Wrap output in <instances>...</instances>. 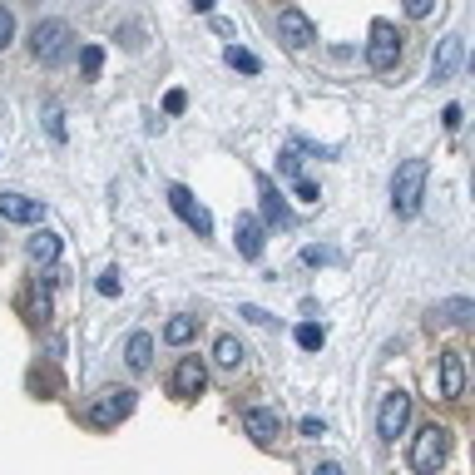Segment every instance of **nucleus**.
Instances as JSON below:
<instances>
[{
	"instance_id": "nucleus-1",
	"label": "nucleus",
	"mask_w": 475,
	"mask_h": 475,
	"mask_svg": "<svg viewBox=\"0 0 475 475\" xmlns=\"http://www.w3.org/2000/svg\"><path fill=\"white\" fill-rule=\"evenodd\" d=\"M421 198H426V158L396 164V174H391V213L396 218H416V213H421Z\"/></svg>"
},
{
	"instance_id": "nucleus-2",
	"label": "nucleus",
	"mask_w": 475,
	"mask_h": 475,
	"mask_svg": "<svg viewBox=\"0 0 475 475\" xmlns=\"http://www.w3.org/2000/svg\"><path fill=\"white\" fill-rule=\"evenodd\" d=\"M75 50V30L65 25V20H40L35 30H30V55H35L40 65H65Z\"/></svg>"
},
{
	"instance_id": "nucleus-3",
	"label": "nucleus",
	"mask_w": 475,
	"mask_h": 475,
	"mask_svg": "<svg viewBox=\"0 0 475 475\" xmlns=\"http://www.w3.org/2000/svg\"><path fill=\"white\" fill-rule=\"evenodd\" d=\"M446 456H450V431L446 426H421L411 440V470L416 475H436L440 466H446Z\"/></svg>"
},
{
	"instance_id": "nucleus-4",
	"label": "nucleus",
	"mask_w": 475,
	"mask_h": 475,
	"mask_svg": "<svg viewBox=\"0 0 475 475\" xmlns=\"http://www.w3.org/2000/svg\"><path fill=\"white\" fill-rule=\"evenodd\" d=\"M367 65L377 75H391L396 65H401V30L391 25V20H377L371 25V40H367Z\"/></svg>"
},
{
	"instance_id": "nucleus-5",
	"label": "nucleus",
	"mask_w": 475,
	"mask_h": 475,
	"mask_svg": "<svg viewBox=\"0 0 475 475\" xmlns=\"http://www.w3.org/2000/svg\"><path fill=\"white\" fill-rule=\"evenodd\" d=\"M134 411V391L129 387H105L95 396V401H89V426H99V431H109V426H119L124 416Z\"/></svg>"
},
{
	"instance_id": "nucleus-6",
	"label": "nucleus",
	"mask_w": 475,
	"mask_h": 475,
	"mask_svg": "<svg viewBox=\"0 0 475 475\" xmlns=\"http://www.w3.org/2000/svg\"><path fill=\"white\" fill-rule=\"evenodd\" d=\"M406 426H411V396H406L401 387L396 391H387L381 396V411H377V436L381 440H396L406 431Z\"/></svg>"
},
{
	"instance_id": "nucleus-7",
	"label": "nucleus",
	"mask_w": 475,
	"mask_h": 475,
	"mask_svg": "<svg viewBox=\"0 0 475 475\" xmlns=\"http://www.w3.org/2000/svg\"><path fill=\"white\" fill-rule=\"evenodd\" d=\"M168 208H174L178 218H184L198 238H213V218H208V208H203V203H198L194 194H188L184 184H174V188H168Z\"/></svg>"
},
{
	"instance_id": "nucleus-8",
	"label": "nucleus",
	"mask_w": 475,
	"mask_h": 475,
	"mask_svg": "<svg viewBox=\"0 0 475 475\" xmlns=\"http://www.w3.org/2000/svg\"><path fill=\"white\" fill-rule=\"evenodd\" d=\"M278 35H282V45H288V50H308V45L317 40V25L302 15L298 5H282V10H278Z\"/></svg>"
},
{
	"instance_id": "nucleus-9",
	"label": "nucleus",
	"mask_w": 475,
	"mask_h": 475,
	"mask_svg": "<svg viewBox=\"0 0 475 475\" xmlns=\"http://www.w3.org/2000/svg\"><path fill=\"white\" fill-rule=\"evenodd\" d=\"M203 387H208V367H203V357H178L174 396H178V401H194V396H203Z\"/></svg>"
},
{
	"instance_id": "nucleus-10",
	"label": "nucleus",
	"mask_w": 475,
	"mask_h": 475,
	"mask_svg": "<svg viewBox=\"0 0 475 475\" xmlns=\"http://www.w3.org/2000/svg\"><path fill=\"white\" fill-rule=\"evenodd\" d=\"M243 431L258 440V446H273V440L282 436V416L273 411V406H248L243 411Z\"/></svg>"
},
{
	"instance_id": "nucleus-11",
	"label": "nucleus",
	"mask_w": 475,
	"mask_h": 475,
	"mask_svg": "<svg viewBox=\"0 0 475 475\" xmlns=\"http://www.w3.org/2000/svg\"><path fill=\"white\" fill-rule=\"evenodd\" d=\"M440 396L446 401H460L466 396V352H440Z\"/></svg>"
},
{
	"instance_id": "nucleus-12",
	"label": "nucleus",
	"mask_w": 475,
	"mask_h": 475,
	"mask_svg": "<svg viewBox=\"0 0 475 475\" xmlns=\"http://www.w3.org/2000/svg\"><path fill=\"white\" fill-rule=\"evenodd\" d=\"M258 203H263V228H288L292 223V213H288V203H282V188H273V178H258Z\"/></svg>"
},
{
	"instance_id": "nucleus-13",
	"label": "nucleus",
	"mask_w": 475,
	"mask_h": 475,
	"mask_svg": "<svg viewBox=\"0 0 475 475\" xmlns=\"http://www.w3.org/2000/svg\"><path fill=\"white\" fill-rule=\"evenodd\" d=\"M0 218L5 223H40L45 218V203L25 198V194H0Z\"/></svg>"
},
{
	"instance_id": "nucleus-14",
	"label": "nucleus",
	"mask_w": 475,
	"mask_h": 475,
	"mask_svg": "<svg viewBox=\"0 0 475 475\" xmlns=\"http://www.w3.org/2000/svg\"><path fill=\"white\" fill-rule=\"evenodd\" d=\"M460 60H466V40L446 35V40H440V50H436V60H431V79H450L460 70Z\"/></svg>"
},
{
	"instance_id": "nucleus-15",
	"label": "nucleus",
	"mask_w": 475,
	"mask_h": 475,
	"mask_svg": "<svg viewBox=\"0 0 475 475\" xmlns=\"http://www.w3.org/2000/svg\"><path fill=\"white\" fill-rule=\"evenodd\" d=\"M238 253H243V258H263V223H258L253 213L238 218Z\"/></svg>"
},
{
	"instance_id": "nucleus-16",
	"label": "nucleus",
	"mask_w": 475,
	"mask_h": 475,
	"mask_svg": "<svg viewBox=\"0 0 475 475\" xmlns=\"http://www.w3.org/2000/svg\"><path fill=\"white\" fill-rule=\"evenodd\" d=\"M243 342H238V337L233 332H223L218 337V342H213V367H218V371H238V367H243Z\"/></svg>"
},
{
	"instance_id": "nucleus-17",
	"label": "nucleus",
	"mask_w": 475,
	"mask_h": 475,
	"mask_svg": "<svg viewBox=\"0 0 475 475\" xmlns=\"http://www.w3.org/2000/svg\"><path fill=\"white\" fill-rule=\"evenodd\" d=\"M470 312H475V302H470V298H450V302H440V308H431V327H436V322H446V327H466V322H470Z\"/></svg>"
},
{
	"instance_id": "nucleus-18",
	"label": "nucleus",
	"mask_w": 475,
	"mask_h": 475,
	"mask_svg": "<svg viewBox=\"0 0 475 475\" xmlns=\"http://www.w3.org/2000/svg\"><path fill=\"white\" fill-rule=\"evenodd\" d=\"M25 253H30V263H35V268H50L55 258H60V233H45V228H40V233L25 243Z\"/></svg>"
},
{
	"instance_id": "nucleus-19",
	"label": "nucleus",
	"mask_w": 475,
	"mask_h": 475,
	"mask_svg": "<svg viewBox=\"0 0 475 475\" xmlns=\"http://www.w3.org/2000/svg\"><path fill=\"white\" fill-rule=\"evenodd\" d=\"M124 361H129V371H149V361H154V337H149V332H134L129 347H124Z\"/></svg>"
},
{
	"instance_id": "nucleus-20",
	"label": "nucleus",
	"mask_w": 475,
	"mask_h": 475,
	"mask_svg": "<svg viewBox=\"0 0 475 475\" xmlns=\"http://www.w3.org/2000/svg\"><path fill=\"white\" fill-rule=\"evenodd\" d=\"M194 332H198L194 317H168V322H164V342L168 347H188V342H194Z\"/></svg>"
},
{
	"instance_id": "nucleus-21",
	"label": "nucleus",
	"mask_w": 475,
	"mask_h": 475,
	"mask_svg": "<svg viewBox=\"0 0 475 475\" xmlns=\"http://www.w3.org/2000/svg\"><path fill=\"white\" fill-rule=\"evenodd\" d=\"M223 60H228L233 70H243V75H258V70H263V65H258V55H253V50H238V45H228V50H223Z\"/></svg>"
},
{
	"instance_id": "nucleus-22",
	"label": "nucleus",
	"mask_w": 475,
	"mask_h": 475,
	"mask_svg": "<svg viewBox=\"0 0 475 475\" xmlns=\"http://www.w3.org/2000/svg\"><path fill=\"white\" fill-rule=\"evenodd\" d=\"M322 342H327V332H322L317 322H302V327H298V347H302V352H317Z\"/></svg>"
},
{
	"instance_id": "nucleus-23",
	"label": "nucleus",
	"mask_w": 475,
	"mask_h": 475,
	"mask_svg": "<svg viewBox=\"0 0 475 475\" xmlns=\"http://www.w3.org/2000/svg\"><path fill=\"white\" fill-rule=\"evenodd\" d=\"M99 65H105V50H99V45H85V50H79V70L95 79V75H99Z\"/></svg>"
},
{
	"instance_id": "nucleus-24",
	"label": "nucleus",
	"mask_w": 475,
	"mask_h": 475,
	"mask_svg": "<svg viewBox=\"0 0 475 475\" xmlns=\"http://www.w3.org/2000/svg\"><path fill=\"white\" fill-rule=\"evenodd\" d=\"M99 298H119V288H124V278H119V268H105V273H99Z\"/></svg>"
},
{
	"instance_id": "nucleus-25",
	"label": "nucleus",
	"mask_w": 475,
	"mask_h": 475,
	"mask_svg": "<svg viewBox=\"0 0 475 475\" xmlns=\"http://www.w3.org/2000/svg\"><path fill=\"white\" fill-rule=\"evenodd\" d=\"M278 174H282V178H302V158H298V149H282V154H278Z\"/></svg>"
},
{
	"instance_id": "nucleus-26",
	"label": "nucleus",
	"mask_w": 475,
	"mask_h": 475,
	"mask_svg": "<svg viewBox=\"0 0 475 475\" xmlns=\"http://www.w3.org/2000/svg\"><path fill=\"white\" fill-rule=\"evenodd\" d=\"M10 40H15V15H10L5 5H0V50H5Z\"/></svg>"
},
{
	"instance_id": "nucleus-27",
	"label": "nucleus",
	"mask_w": 475,
	"mask_h": 475,
	"mask_svg": "<svg viewBox=\"0 0 475 475\" xmlns=\"http://www.w3.org/2000/svg\"><path fill=\"white\" fill-rule=\"evenodd\" d=\"M292 188H298V198H302V203H317V198H322V188H317L312 178H292Z\"/></svg>"
},
{
	"instance_id": "nucleus-28",
	"label": "nucleus",
	"mask_w": 475,
	"mask_h": 475,
	"mask_svg": "<svg viewBox=\"0 0 475 475\" xmlns=\"http://www.w3.org/2000/svg\"><path fill=\"white\" fill-rule=\"evenodd\" d=\"M184 105H188L184 89H168V95H164V115H184Z\"/></svg>"
},
{
	"instance_id": "nucleus-29",
	"label": "nucleus",
	"mask_w": 475,
	"mask_h": 475,
	"mask_svg": "<svg viewBox=\"0 0 475 475\" xmlns=\"http://www.w3.org/2000/svg\"><path fill=\"white\" fill-rule=\"evenodd\" d=\"M302 263H308V268H322V263H332V248H302Z\"/></svg>"
},
{
	"instance_id": "nucleus-30",
	"label": "nucleus",
	"mask_w": 475,
	"mask_h": 475,
	"mask_svg": "<svg viewBox=\"0 0 475 475\" xmlns=\"http://www.w3.org/2000/svg\"><path fill=\"white\" fill-rule=\"evenodd\" d=\"M460 119H466V109H460V105H446V115H440V124H446V129H460Z\"/></svg>"
},
{
	"instance_id": "nucleus-31",
	"label": "nucleus",
	"mask_w": 475,
	"mask_h": 475,
	"mask_svg": "<svg viewBox=\"0 0 475 475\" xmlns=\"http://www.w3.org/2000/svg\"><path fill=\"white\" fill-rule=\"evenodd\" d=\"M406 15H411V20H421V15H431V0H411V5H406Z\"/></svg>"
},
{
	"instance_id": "nucleus-32",
	"label": "nucleus",
	"mask_w": 475,
	"mask_h": 475,
	"mask_svg": "<svg viewBox=\"0 0 475 475\" xmlns=\"http://www.w3.org/2000/svg\"><path fill=\"white\" fill-rule=\"evenodd\" d=\"M243 317H248V322H258V327H263V322H273V317H268L263 308H243Z\"/></svg>"
},
{
	"instance_id": "nucleus-33",
	"label": "nucleus",
	"mask_w": 475,
	"mask_h": 475,
	"mask_svg": "<svg viewBox=\"0 0 475 475\" xmlns=\"http://www.w3.org/2000/svg\"><path fill=\"white\" fill-rule=\"evenodd\" d=\"M322 431H327V426L317 421V416H308V421H302V436H322Z\"/></svg>"
},
{
	"instance_id": "nucleus-34",
	"label": "nucleus",
	"mask_w": 475,
	"mask_h": 475,
	"mask_svg": "<svg viewBox=\"0 0 475 475\" xmlns=\"http://www.w3.org/2000/svg\"><path fill=\"white\" fill-rule=\"evenodd\" d=\"M312 475H347V470H342V466H337V460H322V466H317Z\"/></svg>"
}]
</instances>
